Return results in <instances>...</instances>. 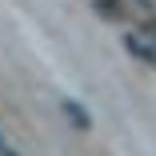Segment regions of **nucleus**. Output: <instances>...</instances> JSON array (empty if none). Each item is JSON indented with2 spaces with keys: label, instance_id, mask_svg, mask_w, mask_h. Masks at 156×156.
Returning <instances> with one entry per match:
<instances>
[{
  "label": "nucleus",
  "instance_id": "1",
  "mask_svg": "<svg viewBox=\"0 0 156 156\" xmlns=\"http://www.w3.org/2000/svg\"><path fill=\"white\" fill-rule=\"evenodd\" d=\"M124 48H128V56L144 60V64H156V44H152L148 32H128L124 36Z\"/></svg>",
  "mask_w": 156,
  "mask_h": 156
},
{
  "label": "nucleus",
  "instance_id": "2",
  "mask_svg": "<svg viewBox=\"0 0 156 156\" xmlns=\"http://www.w3.org/2000/svg\"><path fill=\"white\" fill-rule=\"evenodd\" d=\"M60 112H64V120L72 124L76 132H88V128H92V116L80 108V100H68V96H64V100H60Z\"/></svg>",
  "mask_w": 156,
  "mask_h": 156
},
{
  "label": "nucleus",
  "instance_id": "3",
  "mask_svg": "<svg viewBox=\"0 0 156 156\" xmlns=\"http://www.w3.org/2000/svg\"><path fill=\"white\" fill-rule=\"evenodd\" d=\"M96 12L104 20H120L124 16V4H120V0H96Z\"/></svg>",
  "mask_w": 156,
  "mask_h": 156
},
{
  "label": "nucleus",
  "instance_id": "4",
  "mask_svg": "<svg viewBox=\"0 0 156 156\" xmlns=\"http://www.w3.org/2000/svg\"><path fill=\"white\" fill-rule=\"evenodd\" d=\"M136 8H140V12H152V8H156V0H136Z\"/></svg>",
  "mask_w": 156,
  "mask_h": 156
},
{
  "label": "nucleus",
  "instance_id": "5",
  "mask_svg": "<svg viewBox=\"0 0 156 156\" xmlns=\"http://www.w3.org/2000/svg\"><path fill=\"white\" fill-rule=\"evenodd\" d=\"M0 156H20V152H16V148H12V144L4 140V144H0Z\"/></svg>",
  "mask_w": 156,
  "mask_h": 156
},
{
  "label": "nucleus",
  "instance_id": "6",
  "mask_svg": "<svg viewBox=\"0 0 156 156\" xmlns=\"http://www.w3.org/2000/svg\"><path fill=\"white\" fill-rule=\"evenodd\" d=\"M144 32L152 36V44H156V20H148V28H144Z\"/></svg>",
  "mask_w": 156,
  "mask_h": 156
}]
</instances>
